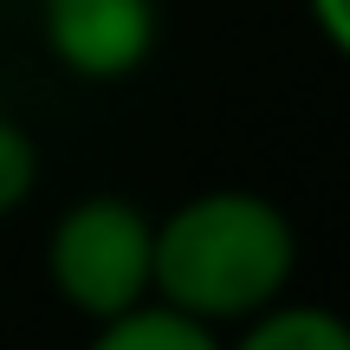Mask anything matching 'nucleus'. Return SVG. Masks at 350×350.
<instances>
[{"label": "nucleus", "instance_id": "f257e3e1", "mask_svg": "<svg viewBox=\"0 0 350 350\" xmlns=\"http://www.w3.org/2000/svg\"><path fill=\"white\" fill-rule=\"evenodd\" d=\"M292 273H299V227L279 201L253 188H208L156 221L150 299L214 331L286 299Z\"/></svg>", "mask_w": 350, "mask_h": 350}, {"label": "nucleus", "instance_id": "f03ea898", "mask_svg": "<svg viewBox=\"0 0 350 350\" xmlns=\"http://www.w3.org/2000/svg\"><path fill=\"white\" fill-rule=\"evenodd\" d=\"M150 273H156V214H143L124 195L72 201L46 234L52 292L98 325L150 299Z\"/></svg>", "mask_w": 350, "mask_h": 350}, {"label": "nucleus", "instance_id": "7ed1b4c3", "mask_svg": "<svg viewBox=\"0 0 350 350\" xmlns=\"http://www.w3.org/2000/svg\"><path fill=\"white\" fill-rule=\"evenodd\" d=\"M46 52L72 78L117 85L156 52V0H39Z\"/></svg>", "mask_w": 350, "mask_h": 350}, {"label": "nucleus", "instance_id": "20e7f679", "mask_svg": "<svg viewBox=\"0 0 350 350\" xmlns=\"http://www.w3.org/2000/svg\"><path fill=\"white\" fill-rule=\"evenodd\" d=\"M221 350H350V318L331 305L273 299L266 312L240 318V331L221 338Z\"/></svg>", "mask_w": 350, "mask_h": 350}, {"label": "nucleus", "instance_id": "39448f33", "mask_svg": "<svg viewBox=\"0 0 350 350\" xmlns=\"http://www.w3.org/2000/svg\"><path fill=\"white\" fill-rule=\"evenodd\" d=\"M85 350H221V331L188 318V312H175L163 299H143L130 312L104 318Z\"/></svg>", "mask_w": 350, "mask_h": 350}, {"label": "nucleus", "instance_id": "423d86ee", "mask_svg": "<svg viewBox=\"0 0 350 350\" xmlns=\"http://www.w3.org/2000/svg\"><path fill=\"white\" fill-rule=\"evenodd\" d=\"M33 182H39V150H33V137H26L20 124L0 117V214L20 208V201L33 195Z\"/></svg>", "mask_w": 350, "mask_h": 350}, {"label": "nucleus", "instance_id": "0eeeda50", "mask_svg": "<svg viewBox=\"0 0 350 350\" xmlns=\"http://www.w3.org/2000/svg\"><path fill=\"white\" fill-rule=\"evenodd\" d=\"M305 7H312V26L350 59V0H305Z\"/></svg>", "mask_w": 350, "mask_h": 350}]
</instances>
